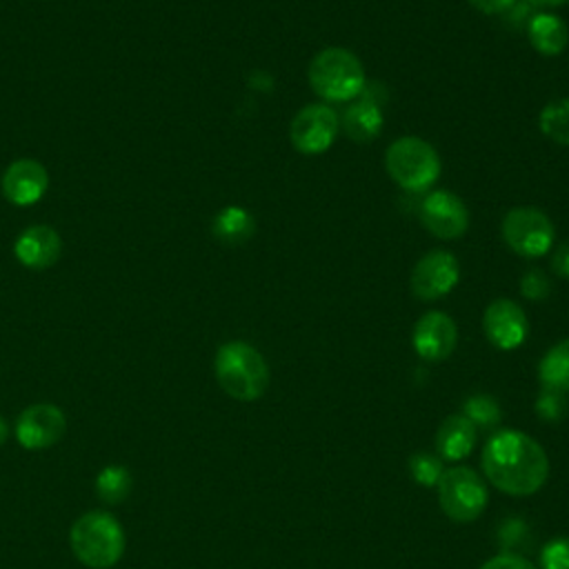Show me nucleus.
I'll return each mask as SVG.
<instances>
[{"instance_id":"f257e3e1","label":"nucleus","mask_w":569,"mask_h":569,"mask_svg":"<svg viewBox=\"0 0 569 569\" xmlns=\"http://www.w3.org/2000/svg\"><path fill=\"white\" fill-rule=\"evenodd\" d=\"M480 465L487 480L509 496H531L549 476L545 449L516 429L496 431L485 442Z\"/></svg>"},{"instance_id":"f03ea898","label":"nucleus","mask_w":569,"mask_h":569,"mask_svg":"<svg viewBox=\"0 0 569 569\" xmlns=\"http://www.w3.org/2000/svg\"><path fill=\"white\" fill-rule=\"evenodd\" d=\"M216 380L222 391L236 400H258L269 385V367L262 353L242 340L224 342L213 360Z\"/></svg>"},{"instance_id":"7ed1b4c3","label":"nucleus","mask_w":569,"mask_h":569,"mask_svg":"<svg viewBox=\"0 0 569 569\" xmlns=\"http://www.w3.org/2000/svg\"><path fill=\"white\" fill-rule=\"evenodd\" d=\"M73 556L89 569H109L124 553V529L107 511H87L69 529Z\"/></svg>"},{"instance_id":"20e7f679","label":"nucleus","mask_w":569,"mask_h":569,"mask_svg":"<svg viewBox=\"0 0 569 569\" xmlns=\"http://www.w3.org/2000/svg\"><path fill=\"white\" fill-rule=\"evenodd\" d=\"M309 84L327 102H347L362 93L367 78L360 60L342 49L327 47L309 62Z\"/></svg>"},{"instance_id":"39448f33","label":"nucleus","mask_w":569,"mask_h":569,"mask_svg":"<svg viewBox=\"0 0 569 569\" xmlns=\"http://www.w3.org/2000/svg\"><path fill=\"white\" fill-rule=\"evenodd\" d=\"M385 167L391 180L405 191H427L440 176L436 149L416 136H402L387 147Z\"/></svg>"},{"instance_id":"423d86ee","label":"nucleus","mask_w":569,"mask_h":569,"mask_svg":"<svg viewBox=\"0 0 569 569\" xmlns=\"http://www.w3.org/2000/svg\"><path fill=\"white\" fill-rule=\"evenodd\" d=\"M436 487L442 511L456 522H471L487 507V485L471 467L456 465L445 469Z\"/></svg>"},{"instance_id":"0eeeda50","label":"nucleus","mask_w":569,"mask_h":569,"mask_svg":"<svg viewBox=\"0 0 569 569\" xmlns=\"http://www.w3.org/2000/svg\"><path fill=\"white\" fill-rule=\"evenodd\" d=\"M553 224L533 207H516L502 218V240L522 258H540L553 244Z\"/></svg>"},{"instance_id":"6e6552de","label":"nucleus","mask_w":569,"mask_h":569,"mask_svg":"<svg viewBox=\"0 0 569 569\" xmlns=\"http://www.w3.org/2000/svg\"><path fill=\"white\" fill-rule=\"evenodd\" d=\"M338 129V113L329 104H307L293 116L289 124V138L300 153L318 156L333 144Z\"/></svg>"},{"instance_id":"1a4fd4ad","label":"nucleus","mask_w":569,"mask_h":569,"mask_svg":"<svg viewBox=\"0 0 569 569\" xmlns=\"http://www.w3.org/2000/svg\"><path fill=\"white\" fill-rule=\"evenodd\" d=\"M422 227L440 240L460 238L469 227V211L465 202L445 189H436L425 196L418 209Z\"/></svg>"},{"instance_id":"9d476101","label":"nucleus","mask_w":569,"mask_h":569,"mask_svg":"<svg viewBox=\"0 0 569 569\" xmlns=\"http://www.w3.org/2000/svg\"><path fill=\"white\" fill-rule=\"evenodd\" d=\"M458 276L460 267L453 253L433 249L416 262L411 271V291L420 300H438L456 287Z\"/></svg>"},{"instance_id":"9b49d317","label":"nucleus","mask_w":569,"mask_h":569,"mask_svg":"<svg viewBox=\"0 0 569 569\" xmlns=\"http://www.w3.org/2000/svg\"><path fill=\"white\" fill-rule=\"evenodd\" d=\"M67 429V418L56 405H31L16 420V438L29 451L53 447Z\"/></svg>"},{"instance_id":"f8f14e48","label":"nucleus","mask_w":569,"mask_h":569,"mask_svg":"<svg viewBox=\"0 0 569 569\" xmlns=\"http://www.w3.org/2000/svg\"><path fill=\"white\" fill-rule=\"evenodd\" d=\"M482 329L487 340L502 349V351H511L518 349L529 331V322L525 311L507 298H498L493 300L482 316Z\"/></svg>"},{"instance_id":"ddd939ff","label":"nucleus","mask_w":569,"mask_h":569,"mask_svg":"<svg viewBox=\"0 0 569 569\" xmlns=\"http://www.w3.org/2000/svg\"><path fill=\"white\" fill-rule=\"evenodd\" d=\"M458 342V329L453 318L442 311H427L418 318L411 333V345L422 360L438 362L451 356Z\"/></svg>"},{"instance_id":"4468645a","label":"nucleus","mask_w":569,"mask_h":569,"mask_svg":"<svg viewBox=\"0 0 569 569\" xmlns=\"http://www.w3.org/2000/svg\"><path fill=\"white\" fill-rule=\"evenodd\" d=\"M49 187V173L38 160H16L7 167L2 176V193L9 202L18 207H29L38 202Z\"/></svg>"},{"instance_id":"2eb2a0df","label":"nucleus","mask_w":569,"mask_h":569,"mask_svg":"<svg viewBox=\"0 0 569 569\" xmlns=\"http://www.w3.org/2000/svg\"><path fill=\"white\" fill-rule=\"evenodd\" d=\"M13 251L22 264H27L31 269H44V267H51L60 258L62 242L53 227L33 224L18 236Z\"/></svg>"},{"instance_id":"dca6fc26","label":"nucleus","mask_w":569,"mask_h":569,"mask_svg":"<svg viewBox=\"0 0 569 569\" xmlns=\"http://www.w3.org/2000/svg\"><path fill=\"white\" fill-rule=\"evenodd\" d=\"M476 427L462 413L447 416L436 433V449L440 460L458 462L465 460L476 445Z\"/></svg>"},{"instance_id":"f3484780","label":"nucleus","mask_w":569,"mask_h":569,"mask_svg":"<svg viewBox=\"0 0 569 569\" xmlns=\"http://www.w3.org/2000/svg\"><path fill=\"white\" fill-rule=\"evenodd\" d=\"M385 124L382 111L373 98L351 102L342 113V129L356 142L373 140Z\"/></svg>"},{"instance_id":"a211bd4d","label":"nucleus","mask_w":569,"mask_h":569,"mask_svg":"<svg viewBox=\"0 0 569 569\" xmlns=\"http://www.w3.org/2000/svg\"><path fill=\"white\" fill-rule=\"evenodd\" d=\"M531 47L542 56H556L567 44V24L556 13H536L527 24Z\"/></svg>"},{"instance_id":"6ab92c4d","label":"nucleus","mask_w":569,"mask_h":569,"mask_svg":"<svg viewBox=\"0 0 569 569\" xmlns=\"http://www.w3.org/2000/svg\"><path fill=\"white\" fill-rule=\"evenodd\" d=\"M253 216L242 207H224L211 224L213 236L224 244H242L253 236Z\"/></svg>"},{"instance_id":"aec40b11","label":"nucleus","mask_w":569,"mask_h":569,"mask_svg":"<svg viewBox=\"0 0 569 569\" xmlns=\"http://www.w3.org/2000/svg\"><path fill=\"white\" fill-rule=\"evenodd\" d=\"M538 378L545 389L569 393V338L556 342L538 365Z\"/></svg>"},{"instance_id":"412c9836","label":"nucleus","mask_w":569,"mask_h":569,"mask_svg":"<svg viewBox=\"0 0 569 569\" xmlns=\"http://www.w3.org/2000/svg\"><path fill=\"white\" fill-rule=\"evenodd\" d=\"M131 491V473L120 465L104 467L96 478V493L107 505H120Z\"/></svg>"},{"instance_id":"4be33fe9","label":"nucleus","mask_w":569,"mask_h":569,"mask_svg":"<svg viewBox=\"0 0 569 569\" xmlns=\"http://www.w3.org/2000/svg\"><path fill=\"white\" fill-rule=\"evenodd\" d=\"M540 131L558 144H569V98L549 102L540 111Z\"/></svg>"},{"instance_id":"5701e85b","label":"nucleus","mask_w":569,"mask_h":569,"mask_svg":"<svg viewBox=\"0 0 569 569\" xmlns=\"http://www.w3.org/2000/svg\"><path fill=\"white\" fill-rule=\"evenodd\" d=\"M462 416L473 422L476 429H493L500 425V407L491 396L478 393L462 402Z\"/></svg>"},{"instance_id":"b1692460","label":"nucleus","mask_w":569,"mask_h":569,"mask_svg":"<svg viewBox=\"0 0 569 569\" xmlns=\"http://www.w3.org/2000/svg\"><path fill=\"white\" fill-rule=\"evenodd\" d=\"M442 460L433 453H413L409 458V473L422 487H436L442 476Z\"/></svg>"},{"instance_id":"393cba45","label":"nucleus","mask_w":569,"mask_h":569,"mask_svg":"<svg viewBox=\"0 0 569 569\" xmlns=\"http://www.w3.org/2000/svg\"><path fill=\"white\" fill-rule=\"evenodd\" d=\"M536 413L547 422L562 420L567 413V393L542 387V391L536 398Z\"/></svg>"},{"instance_id":"a878e982","label":"nucleus","mask_w":569,"mask_h":569,"mask_svg":"<svg viewBox=\"0 0 569 569\" xmlns=\"http://www.w3.org/2000/svg\"><path fill=\"white\" fill-rule=\"evenodd\" d=\"M540 569H569V538H551L540 551Z\"/></svg>"},{"instance_id":"bb28decb","label":"nucleus","mask_w":569,"mask_h":569,"mask_svg":"<svg viewBox=\"0 0 569 569\" xmlns=\"http://www.w3.org/2000/svg\"><path fill=\"white\" fill-rule=\"evenodd\" d=\"M551 291V282L549 278L538 271V269H529L522 278H520V293L529 300H542L547 298Z\"/></svg>"},{"instance_id":"cd10ccee","label":"nucleus","mask_w":569,"mask_h":569,"mask_svg":"<svg viewBox=\"0 0 569 569\" xmlns=\"http://www.w3.org/2000/svg\"><path fill=\"white\" fill-rule=\"evenodd\" d=\"M480 569H536V567L527 558L505 551V553L489 558Z\"/></svg>"},{"instance_id":"c85d7f7f","label":"nucleus","mask_w":569,"mask_h":569,"mask_svg":"<svg viewBox=\"0 0 569 569\" xmlns=\"http://www.w3.org/2000/svg\"><path fill=\"white\" fill-rule=\"evenodd\" d=\"M551 267H553V271H556L558 276H562V278L569 280V240L562 242V244L556 249V253H553V258H551Z\"/></svg>"},{"instance_id":"c756f323","label":"nucleus","mask_w":569,"mask_h":569,"mask_svg":"<svg viewBox=\"0 0 569 569\" xmlns=\"http://www.w3.org/2000/svg\"><path fill=\"white\" fill-rule=\"evenodd\" d=\"M471 7H476L480 13H502L509 11L513 0H469Z\"/></svg>"},{"instance_id":"7c9ffc66","label":"nucleus","mask_w":569,"mask_h":569,"mask_svg":"<svg viewBox=\"0 0 569 569\" xmlns=\"http://www.w3.org/2000/svg\"><path fill=\"white\" fill-rule=\"evenodd\" d=\"M531 4H536V7H560V4H565L567 0H529Z\"/></svg>"},{"instance_id":"2f4dec72","label":"nucleus","mask_w":569,"mask_h":569,"mask_svg":"<svg viewBox=\"0 0 569 569\" xmlns=\"http://www.w3.org/2000/svg\"><path fill=\"white\" fill-rule=\"evenodd\" d=\"M7 438H9V425L4 418H0V447L7 442Z\"/></svg>"}]
</instances>
